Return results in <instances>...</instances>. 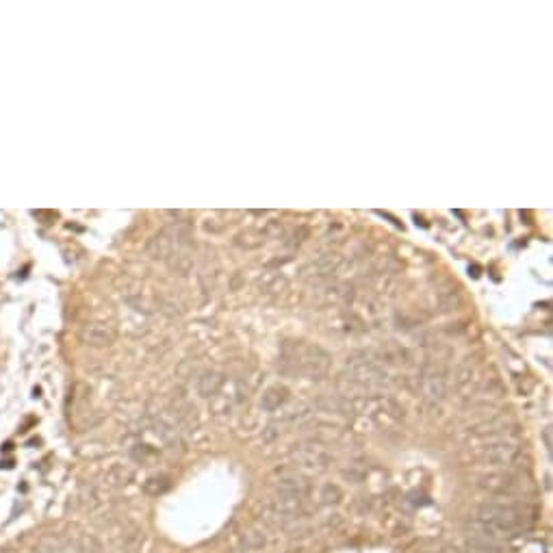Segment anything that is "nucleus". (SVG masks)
<instances>
[{"mask_svg":"<svg viewBox=\"0 0 553 553\" xmlns=\"http://www.w3.org/2000/svg\"><path fill=\"white\" fill-rule=\"evenodd\" d=\"M523 514L521 507L510 503H484L477 507V525L482 534L499 538V536H512L523 527Z\"/></svg>","mask_w":553,"mask_h":553,"instance_id":"1","label":"nucleus"},{"mask_svg":"<svg viewBox=\"0 0 553 553\" xmlns=\"http://www.w3.org/2000/svg\"><path fill=\"white\" fill-rule=\"evenodd\" d=\"M519 456V450L512 445V443H492L486 447V452H484V460L488 462V465L492 467H505V465H512V462L516 460Z\"/></svg>","mask_w":553,"mask_h":553,"instance_id":"2","label":"nucleus"},{"mask_svg":"<svg viewBox=\"0 0 553 553\" xmlns=\"http://www.w3.org/2000/svg\"><path fill=\"white\" fill-rule=\"evenodd\" d=\"M514 486H516L514 475H510V473H490L480 480V488H484L488 492H495V495H505V492H510Z\"/></svg>","mask_w":553,"mask_h":553,"instance_id":"3","label":"nucleus"},{"mask_svg":"<svg viewBox=\"0 0 553 553\" xmlns=\"http://www.w3.org/2000/svg\"><path fill=\"white\" fill-rule=\"evenodd\" d=\"M295 458L302 462L304 467H325L330 462V454L323 447L317 445H304L295 452Z\"/></svg>","mask_w":553,"mask_h":553,"instance_id":"4","label":"nucleus"},{"mask_svg":"<svg viewBox=\"0 0 553 553\" xmlns=\"http://www.w3.org/2000/svg\"><path fill=\"white\" fill-rule=\"evenodd\" d=\"M278 495H285V497H291V499H300V501H306V497L310 495V484L302 477H287V480H282L280 486H278Z\"/></svg>","mask_w":553,"mask_h":553,"instance_id":"5","label":"nucleus"},{"mask_svg":"<svg viewBox=\"0 0 553 553\" xmlns=\"http://www.w3.org/2000/svg\"><path fill=\"white\" fill-rule=\"evenodd\" d=\"M421 393L432 401L443 399L447 395V382L441 376H425L421 382Z\"/></svg>","mask_w":553,"mask_h":553,"instance_id":"6","label":"nucleus"},{"mask_svg":"<svg viewBox=\"0 0 553 553\" xmlns=\"http://www.w3.org/2000/svg\"><path fill=\"white\" fill-rule=\"evenodd\" d=\"M221 384H223V380L219 378V373L206 371V373H202V376L198 378V393L202 397H213V395H217Z\"/></svg>","mask_w":553,"mask_h":553,"instance_id":"7","label":"nucleus"},{"mask_svg":"<svg viewBox=\"0 0 553 553\" xmlns=\"http://www.w3.org/2000/svg\"><path fill=\"white\" fill-rule=\"evenodd\" d=\"M285 401H287V388H282V386L267 388V391L263 393V399H261L265 410H278Z\"/></svg>","mask_w":553,"mask_h":553,"instance_id":"8","label":"nucleus"},{"mask_svg":"<svg viewBox=\"0 0 553 553\" xmlns=\"http://www.w3.org/2000/svg\"><path fill=\"white\" fill-rule=\"evenodd\" d=\"M241 543H243V547L248 551H259V549H263L267 545V536L257 532V530H250V532H245L241 536Z\"/></svg>","mask_w":553,"mask_h":553,"instance_id":"9","label":"nucleus"},{"mask_svg":"<svg viewBox=\"0 0 553 553\" xmlns=\"http://www.w3.org/2000/svg\"><path fill=\"white\" fill-rule=\"evenodd\" d=\"M170 488V482H168V477H150L145 484H143V490L148 492V495H161V492H165Z\"/></svg>","mask_w":553,"mask_h":553,"instance_id":"10","label":"nucleus"},{"mask_svg":"<svg viewBox=\"0 0 553 553\" xmlns=\"http://www.w3.org/2000/svg\"><path fill=\"white\" fill-rule=\"evenodd\" d=\"M341 497H343V492H341V488L334 486V484H325V486L321 488V492H319V499H321L323 503H328V505L339 503Z\"/></svg>","mask_w":553,"mask_h":553,"instance_id":"11","label":"nucleus"},{"mask_svg":"<svg viewBox=\"0 0 553 553\" xmlns=\"http://www.w3.org/2000/svg\"><path fill=\"white\" fill-rule=\"evenodd\" d=\"M130 471L128 469H122V467H115L111 473H109V480H111V484H115V486H124L128 480H130Z\"/></svg>","mask_w":553,"mask_h":553,"instance_id":"12","label":"nucleus"},{"mask_svg":"<svg viewBox=\"0 0 553 553\" xmlns=\"http://www.w3.org/2000/svg\"><path fill=\"white\" fill-rule=\"evenodd\" d=\"M191 265H193V261L187 257V254H176V259L172 261V267L178 269L181 274H187L189 269H191Z\"/></svg>","mask_w":553,"mask_h":553,"instance_id":"13","label":"nucleus"}]
</instances>
